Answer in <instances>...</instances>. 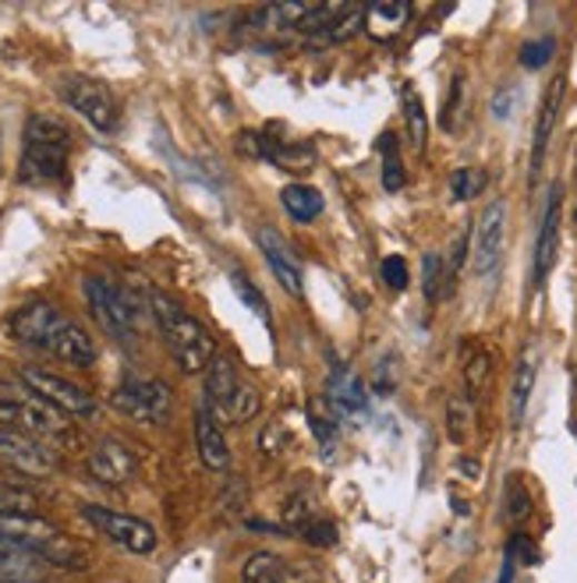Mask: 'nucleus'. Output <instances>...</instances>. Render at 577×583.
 <instances>
[{
    "label": "nucleus",
    "instance_id": "36",
    "mask_svg": "<svg viewBox=\"0 0 577 583\" xmlns=\"http://www.w3.org/2000/svg\"><path fill=\"white\" fill-rule=\"evenodd\" d=\"M301 537L309 541V544H316V549H334V544H337V527H334L330 520H319L316 516L309 527L301 531Z\"/></svg>",
    "mask_w": 577,
    "mask_h": 583
},
{
    "label": "nucleus",
    "instance_id": "15",
    "mask_svg": "<svg viewBox=\"0 0 577 583\" xmlns=\"http://www.w3.org/2000/svg\"><path fill=\"white\" fill-rule=\"evenodd\" d=\"M556 255H560V188L549 191L546 202V217L543 227H538V244H535V283H546V277L556 265Z\"/></svg>",
    "mask_w": 577,
    "mask_h": 583
},
{
    "label": "nucleus",
    "instance_id": "28",
    "mask_svg": "<svg viewBox=\"0 0 577 583\" xmlns=\"http://www.w3.org/2000/svg\"><path fill=\"white\" fill-rule=\"evenodd\" d=\"M404 117H408V134L415 149L421 152L429 139V121H426V107H421V96L415 92V86H404Z\"/></svg>",
    "mask_w": 577,
    "mask_h": 583
},
{
    "label": "nucleus",
    "instance_id": "6",
    "mask_svg": "<svg viewBox=\"0 0 577 583\" xmlns=\"http://www.w3.org/2000/svg\"><path fill=\"white\" fill-rule=\"evenodd\" d=\"M113 411L139 421V424H167L170 411H175V396H170V385L160 379H128L113 389Z\"/></svg>",
    "mask_w": 577,
    "mask_h": 583
},
{
    "label": "nucleus",
    "instance_id": "1",
    "mask_svg": "<svg viewBox=\"0 0 577 583\" xmlns=\"http://www.w3.org/2000/svg\"><path fill=\"white\" fill-rule=\"evenodd\" d=\"M11 336L26 346H36V350H47L57 361H64L71 368H89L100 358V350H96V340L86 333V329L61 315L53 304L47 301H32L26 308H18L11 322Z\"/></svg>",
    "mask_w": 577,
    "mask_h": 583
},
{
    "label": "nucleus",
    "instance_id": "44",
    "mask_svg": "<svg viewBox=\"0 0 577 583\" xmlns=\"http://www.w3.org/2000/svg\"><path fill=\"white\" fill-rule=\"evenodd\" d=\"M40 583H47V580H40Z\"/></svg>",
    "mask_w": 577,
    "mask_h": 583
},
{
    "label": "nucleus",
    "instance_id": "19",
    "mask_svg": "<svg viewBox=\"0 0 577 583\" xmlns=\"http://www.w3.org/2000/svg\"><path fill=\"white\" fill-rule=\"evenodd\" d=\"M411 18L408 0H376V4L365 8V32L372 39H394Z\"/></svg>",
    "mask_w": 577,
    "mask_h": 583
},
{
    "label": "nucleus",
    "instance_id": "8",
    "mask_svg": "<svg viewBox=\"0 0 577 583\" xmlns=\"http://www.w3.org/2000/svg\"><path fill=\"white\" fill-rule=\"evenodd\" d=\"M82 516L100 531L107 541H113L118 549L131 552V555H149L157 549V531L152 523L121 513V510H107V505H82Z\"/></svg>",
    "mask_w": 577,
    "mask_h": 583
},
{
    "label": "nucleus",
    "instance_id": "14",
    "mask_svg": "<svg viewBox=\"0 0 577 583\" xmlns=\"http://www.w3.org/2000/svg\"><path fill=\"white\" fill-rule=\"evenodd\" d=\"M241 375L238 368L230 364L227 358H217L213 364L206 368V406L213 411L217 421L230 418V406H235L238 393H241Z\"/></svg>",
    "mask_w": 577,
    "mask_h": 583
},
{
    "label": "nucleus",
    "instance_id": "42",
    "mask_svg": "<svg viewBox=\"0 0 577 583\" xmlns=\"http://www.w3.org/2000/svg\"><path fill=\"white\" fill-rule=\"evenodd\" d=\"M496 583H514V552L507 549V559H504V573H499Z\"/></svg>",
    "mask_w": 577,
    "mask_h": 583
},
{
    "label": "nucleus",
    "instance_id": "20",
    "mask_svg": "<svg viewBox=\"0 0 577 583\" xmlns=\"http://www.w3.org/2000/svg\"><path fill=\"white\" fill-rule=\"evenodd\" d=\"M460 364H465V385L471 400H483L489 393V385L496 379V361L483 343H465V354H460Z\"/></svg>",
    "mask_w": 577,
    "mask_h": 583
},
{
    "label": "nucleus",
    "instance_id": "35",
    "mask_svg": "<svg viewBox=\"0 0 577 583\" xmlns=\"http://www.w3.org/2000/svg\"><path fill=\"white\" fill-rule=\"evenodd\" d=\"M507 505H510V520L514 523H521L528 513H531V499H528V492H525V484L517 481V478H510V484H507Z\"/></svg>",
    "mask_w": 577,
    "mask_h": 583
},
{
    "label": "nucleus",
    "instance_id": "4",
    "mask_svg": "<svg viewBox=\"0 0 577 583\" xmlns=\"http://www.w3.org/2000/svg\"><path fill=\"white\" fill-rule=\"evenodd\" d=\"M0 428H14L36 439H61L68 435V418L53 411L43 396H36L22 379H0Z\"/></svg>",
    "mask_w": 577,
    "mask_h": 583
},
{
    "label": "nucleus",
    "instance_id": "29",
    "mask_svg": "<svg viewBox=\"0 0 577 583\" xmlns=\"http://www.w3.org/2000/svg\"><path fill=\"white\" fill-rule=\"evenodd\" d=\"M421 280H426L421 287H426V298L429 301L444 298L447 294V283L454 280L450 269H447V259L444 255H426V259H421Z\"/></svg>",
    "mask_w": 577,
    "mask_h": 583
},
{
    "label": "nucleus",
    "instance_id": "38",
    "mask_svg": "<svg viewBox=\"0 0 577 583\" xmlns=\"http://www.w3.org/2000/svg\"><path fill=\"white\" fill-rule=\"evenodd\" d=\"M283 445H287V428L283 424H266L262 428V435H259V450L266 453V456H280L283 453Z\"/></svg>",
    "mask_w": 577,
    "mask_h": 583
},
{
    "label": "nucleus",
    "instance_id": "5",
    "mask_svg": "<svg viewBox=\"0 0 577 583\" xmlns=\"http://www.w3.org/2000/svg\"><path fill=\"white\" fill-rule=\"evenodd\" d=\"M86 301L92 319L100 322V329L110 340H118L121 346L135 343V336H139V329H135L139 311H135V304L128 301V294L118 283L107 277H86Z\"/></svg>",
    "mask_w": 577,
    "mask_h": 583
},
{
    "label": "nucleus",
    "instance_id": "25",
    "mask_svg": "<svg viewBox=\"0 0 577 583\" xmlns=\"http://www.w3.org/2000/svg\"><path fill=\"white\" fill-rule=\"evenodd\" d=\"M241 583H287L283 559L273 552H252L241 566Z\"/></svg>",
    "mask_w": 577,
    "mask_h": 583
},
{
    "label": "nucleus",
    "instance_id": "23",
    "mask_svg": "<svg viewBox=\"0 0 577 583\" xmlns=\"http://www.w3.org/2000/svg\"><path fill=\"white\" fill-rule=\"evenodd\" d=\"M280 202H283V209H287V217L291 220H298V223H312V220H319L322 217V194L312 188V184H287L283 191H280Z\"/></svg>",
    "mask_w": 577,
    "mask_h": 583
},
{
    "label": "nucleus",
    "instance_id": "11",
    "mask_svg": "<svg viewBox=\"0 0 577 583\" xmlns=\"http://www.w3.org/2000/svg\"><path fill=\"white\" fill-rule=\"evenodd\" d=\"M504 241H507V205L489 202L475 223V233H471V255L468 259H471L475 277H489V272H496L499 259H504Z\"/></svg>",
    "mask_w": 577,
    "mask_h": 583
},
{
    "label": "nucleus",
    "instance_id": "34",
    "mask_svg": "<svg viewBox=\"0 0 577 583\" xmlns=\"http://www.w3.org/2000/svg\"><path fill=\"white\" fill-rule=\"evenodd\" d=\"M358 26H365V11L361 8H344V14L337 18V26L330 29V36H326V39H330V43H344V39H351L355 32H358Z\"/></svg>",
    "mask_w": 577,
    "mask_h": 583
},
{
    "label": "nucleus",
    "instance_id": "3",
    "mask_svg": "<svg viewBox=\"0 0 577 583\" xmlns=\"http://www.w3.org/2000/svg\"><path fill=\"white\" fill-rule=\"evenodd\" d=\"M71 155V131L50 113H32L22 134V163L18 178L26 184H53L64 178Z\"/></svg>",
    "mask_w": 577,
    "mask_h": 583
},
{
    "label": "nucleus",
    "instance_id": "37",
    "mask_svg": "<svg viewBox=\"0 0 577 583\" xmlns=\"http://www.w3.org/2000/svg\"><path fill=\"white\" fill-rule=\"evenodd\" d=\"M556 53V43L546 36V39H535V43H528L521 50V64L525 68H546L549 64V57Z\"/></svg>",
    "mask_w": 577,
    "mask_h": 583
},
{
    "label": "nucleus",
    "instance_id": "12",
    "mask_svg": "<svg viewBox=\"0 0 577 583\" xmlns=\"http://www.w3.org/2000/svg\"><path fill=\"white\" fill-rule=\"evenodd\" d=\"M89 474L107 484V489H128V484L135 481V474H139V460H135L131 445H125L121 439H100L89 450Z\"/></svg>",
    "mask_w": 577,
    "mask_h": 583
},
{
    "label": "nucleus",
    "instance_id": "43",
    "mask_svg": "<svg viewBox=\"0 0 577 583\" xmlns=\"http://www.w3.org/2000/svg\"><path fill=\"white\" fill-rule=\"evenodd\" d=\"M574 220H577V209H574Z\"/></svg>",
    "mask_w": 577,
    "mask_h": 583
},
{
    "label": "nucleus",
    "instance_id": "30",
    "mask_svg": "<svg viewBox=\"0 0 577 583\" xmlns=\"http://www.w3.org/2000/svg\"><path fill=\"white\" fill-rule=\"evenodd\" d=\"M379 152H382V188H387V191H400L404 188V163H400L397 139H394L390 131L379 139Z\"/></svg>",
    "mask_w": 577,
    "mask_h": 583
},
{
    "label": "nucleus",
    "instance_id": "40",
    "mask_svg": "<svg viewBox=\"0 0 577 583\" xmlns=\"http://www.w3.org/2000/svg\"><path fill=\"white\" fill-rule=\"evenodd\" d=\"M514 107H517V89H499L493 96V117H496V121H507V117H514Z\"/></svg>",
    "mask_w": 577,
    "mask_h": 583
},
{
    "label": "nucleus",
    "instance_id": "13",
    "mask_svg": "<svg viewBox=\"0 0 577 583\" xmlns=\"http://www.w3.org/2000/svg\"><path fill=\"white\" fill-rule=\"evenodd\" d=\"M256 241H259L262 255H266V265L273 269L277 283H280L291 298H301L305 277H301V262H298V255L291 251V244H287L273 227H259V230H256Z\"/></svg>",
    "mask_w": 577,
    "mask_h": 583
},
{
    "label": "nucleus",
    "instance_id": "27",
    "mask_svg": "<svg viewBox=\"0 0 577 583\" xmlns=\"http://www.w3.org/2000/svg\"><path fill=\"white\" fill-rule=\"evenodd\" d=\"M36 516L40 513V499H36L29 489L22 484H11V481H0V516Z\"/></svg>",
    "mask_w": 577,
    "mask_h": 583
},
{
    "label": "nucleus",
    "instance_id": "9",
    "mask_svg": "<svg viewBox=\"0 0 577 583\" xmlns=\"http://www.w3.org/2000/svg\"><path fill=\"white\" fill-rule=\"evenodd\" d=\"M22 379L36 396H43L53 411H61L64 418H92L96 414V396H89V389L74 385L64 375H53L47 368H22Z\"/></svg>",
    "mask_w": 577,
    "mask_h": 583
},
{
    "label": "nucleus",
    "instance_id": "10",
    "mask_svg": "<svg viewBox=\"0 0 577 583\" xmlns=\"http://www.w3.org/2000/svg\"><path fill=\"white\" fill-rule=\"evenodd\" d=\"M0 463L26 478H47L57 471V453L43 439L14 432V428H0Z\"/></svg>",
    "mask_w": 577,
    "mask_h": 583
},
{
    "label": "nucleus",
    "instance_id": "26",
    "mask_svg": "<svg viewBox=\"0 0 577 583\" xmlns=\"http://www.w3.org/2000/svg\"><path fill=\"white\" fill-rule=\"evenodd\" d=\"M309 424H312L316 442L322 445V456H330L340 439V424H337V414L330 411V400H326V411H322V403H309Z\"/></svg>",
    "mask_w": 577,
    "mask_h": 583
},
{
    "label": "nucleus",
    "instance_id": "22",
    "mask_svg": "<svg viewBox=\"0 0 577 583\" xmlns=\"http://www.w3.org/2000/svg\"><path fill=\"white\" fill-rule=\"evenodd\" d=\"M312 4H266L259 11H252V26L262 29V32H277V36H287V32H298L305 14H309Z\"/></svg>",
    "mask_w": 577,
    "mask_h": 583
},
{
    "label": "nucleus",
    "instance_id": "18",
    "mask_svg": "<svg viewBox=\"0 0 577 583\" xmlns=\"http://www.w3.org/2000/svg\"><path fill=\"white\" fill-rule=\"evenodd\" d=\"M326 400L337 414H365L369 411V396H365V382L351 375L348 368H337L326 382Z\"/></svg>",
    "mask_w": 577,
    "mask_h": 583
},
{
    "label": "nucleus",
    "instance_id": "33",
    "mask_svg": "<svg viewBox=\"0 0 577 583\" xmlns=\"http://www.w3.org/2000/svg\"><path fill=\"white\" fill-rule=\"evenodd\" d=\"M471 432V403L465 396H450L447 403V435L454 442H468Z\"/></svg>",
    "mask_w": 577,
    "mask_h": 583
},
{
    "label": "nucleus",
    "instance_id": "2",
    "mask_svg": "<svg viewBox=\"0 0 577 583\" xmlns=\"http://www.w3.org/2000/svg\"><path fill=\"white\" fill-rule=\"evenodd\" d=\"M146 304L163 336V346L170 350V358H175V364L185 375H199L217 361V340L209 336V329L196 315H188L175 298L163 294V290H146Z\"/></svg>",
    "mask_w": 577,
    "mask_h": 583
},
{
    "label": "nucleus",
    "instance_id": "41",
    "mask_svg": "<svg viewBox=\"0 0 577 583\" xmlns=\"http://www.w3.org/2000/svg\"><path fill=\"white\" fill-rule=\"evenodd\" d=\"M460 92H465V78H454V86H450V100L444 107V128H454V117H457V107H460Z\"/></svg>",
    "mask_w": 577,
    "mask_h": 583
},
{
    "label": "nucleus",
    "instance_id": "39",
    "mask_svg": "<svg viewBox=\"0 0 577 583\" xmlns=\"http://www.w3.org/2000/svg\"><path fill=\"white\" fill-rule=\"evenodd\" d=\"M382 280L390 283V290H404L408 287V262L400 255H387L382 259Z\"/></svg>",
    "mask_w": 577,
    "mask_h": 583
},
{
    "label": "nucleus",
    "instance_id": "32",
    "mask_svg": "<svg viewBox=\"0 0 577 583\" xmlns=\"http://www.w3.org/2000/svg\"><path fill=\"white\" fill-rule=\"evenodd\" d=\"M486 188V173L483 170H475V167H460L454 170V178H450V194L457 202H468V199H478Z\"/></svg>",
    "mask_w": 577,
    "mask_h": 583
},
{
    "label": "nucleus",
    "instance_id": "17",
    "mask_svg": "<svg viewBox=\"0 0 577 583\" xmlns=\"http://www.w3.org/2000/svg\"><path fill=\"white\" fill-rule=\"evenodd\" d=\"M50 562L36 552L0 544V583H40L50 576Z\"/></svg>",
    "mask_w": 577,
    "mask_h": 583
},
{
    "label": "nucleus",
    "instance_id": "16",
    "mask_svg": "<svg viewBox=\"0 0 577 583\" xmlns=\"http://www.w3.org/2000/svg\"><path fill=\"white\" fill-rule=\"evenodd\" d=\"M196 450H199L202 466H209V471H227L230 466V445L209 406H199L196 411Z\"/></svg>",
    "mask_w": 577,
    "mask_h": 583
},
{
    "label": "nucleus",
    "instance_id": "31",
    "mask_svg": "<svg viewBox=\"0 0 577 583\" xmlns=\"http://www.w3.org/2000/svg\"><path fill=\"white\" fill-rule=\"evenodd\" d=\"M230 283H235V294L241 298V304L252 311V315L259 319V322H266L269 325V304H266V298H262V290L245 277V272H230Z\"/></svg>",
    "mask_w": 577,
    "mask_h": 583
},
{
    "label": "nucleus",
    "instance_id": "7",
    "mask_svg": "<svg viewBox=\"0 0 577 583\" xmlns=\"http://www.w3.org/2000/svg\"><path fill=\"white\" fill-rule=\"evenodd\" d=\"M61 96H64V103L96 131H107V134L118 131L121 124L118 100H113V92L103 82H96V78H86V74H68L61 82Z\"/></svg>",
    "mask_w": 577,
    "mask_h": 583
},
{
    "label": "nucleus",
    "instance_id": "24",
    "mask_svg": "<svg viewBox=\"0 0 577 583\" xmlns=\"http://www.w3.org/2000/svg\"><path fill=\"white\" fill-rule=\"evenodd\" d=\"M538 358L535 350H525L521 361L514 368V389H510V414L514 421H521L525 411H528V400H531V389H535V372H538Z\"/></svg>",
    "mask_w": 577,
    "mask_h": 583
},
{
    "label": "nucleus",
    "instance_id": "21",
    "mask_svg": "<svg viewBox=\"0 0 577 583\" xmlns=\"http://www.w3.org/2000/svg\"><path fill=\"white\" fill-rule=\"evenodd\" d=\"M564 103V78H556L553 89L546 92V103L538 110V124H535V149H531V173H538L546 160V145L553 139V128H556V113H560Z\"/></svg>",
    "mask_w": 577,
    "mask_h": 583
}]
</instances>
